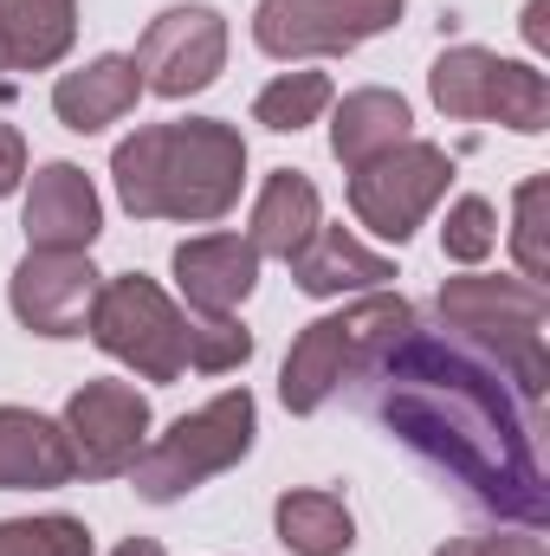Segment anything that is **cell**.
<instances>
[{"instance_id":"cell-8","label":"cell","mask_w":550,"mask_h":556,"mask_svg":"<svg viewBox=\"0 0 550 556\" xmlns=\"http://www.w3.org/2000/svg\"><path fill=\"white\" fill-rule=\"evenodd\" d=\"M447 181H453V155L440 142L409 137V142H396V149H383L376 162L350 168V214L376 240L402 247V240H414V227L440 207Z\"/></svg>"},{"instance_id":"cell-22","label":"cell","mask_w":550,"mask_h":556,"mask_svg":"<svg viewBox=\"0 0 550 556\" xmlns=\"http://www.w3.org/2000/svg\"><path fill=\"white\" fill-rule=\"evenodd\" d=\"M330 78L324 72H278L273 85L253 98V124H266L278 137H298L304 124H317L324 111H330Z\"/></svg>"},{"instance_id":"cell-13","label":"cell","mask_w":550,"mask_h":556,"mask_svg":"<svg viewBox=\"0 0 550 556\" xmlns=\"http://www.w3.org/2000/svg\"><path fill=\"white\" fill-rule=\"evenodd\" d=\"M20 227H26V247L91 253L98 233H104V201H98V188L78 162H46V168H33Z\"/></svg>"},{"instance_id":"cell-3","label":"cell","mask_w":550,"mask_h":556,"mask_svg":"<svg viewBox=\"0 0 550 556\" xmlns=\"http://www.w3.org/2000/svg\"><path fill=\"white\" fill-rule=\"evenodd\" d=\"M440 324L479 350L525 402H538L550 382V363H545V324H550V298L545 285L532 278H492V273H460L440 285L434 298Z\"/></svg>"},{"instance_id":"cell-27","label":"cell","mask_w":550,"mask_h":556,"mask_svg":"<svg viewBox=\"0 0 550 556\" xmlns=\"http://www.w3.org/2000/svg\"><path fill=\"white\" fill-rule=\"evenodd\" d=\"M434 556H550V544L538 531H486V538H447Z\"/></svg>"},{"instance_id":"cell-17","label":"cell","mask_w":550,"mask_h":556,"mask_svg":"<svg viewBox=\"0 0 550 556\" xmlns=\"http://www.w3.org/2000/svg\"><path fill=\"white\" fill-rule=\"evenodd\" d=\"M291 278H298V291L304 298H343V291H376V285H389L396 278V260L389 253H370L357 233H343V227H317L291 260Z\"/></svg>"},{"instance_id":"cell-28","label":"cell","mask_w":550,"mask_h":556,"mask_svg":"<svg viewBox=\"0 0 550 556\" xmlns=\"http://www.w3.org/2000/svg\"><path fill=\"white\" fill-rule=\"evenodd\" d=\"M26 181V137L13 124H0V201Z\"/></svg>"},{"instance_id":"cell-4","label":"cell","mask_w":550,"mask_h":556,"mask_svg":"<svg viewBox=\"0 0 550 556\" xmlns=\"http://www.w3.org/2000/svg\"><path fill=\"white\" fill-rule=\"evenodd\" d=\"M414 330V304L409 298H357L350 311H330L317 324L298 330V343L285 350V369H278V402L291 415H317L343 382L370 376L402 337Z\"/></svg>"},{"instance_id":"cell-1","label":"cell","mask_w":550,"mask_h":556,"mask_svg":"<svg viewBox=\"0 0 550 556\" xmlns=\"http://www.w3.org/2000/svg\"><path fill=\"white\" fill-rule=\"evenodd\" d=\"M376 420L440 466L479 511L525 531L545 525V472L532 453V402L460 337L409 330L376 369Z\"/></svg>"},{"instance_id":"cell-16","label":"cell","mask_w":550,"mask_h":556,"mask_svg":"<svg viewBox=\"0 0 550 556\" xmlns=\"http://www.w3.org/2000/svg\"><path fill=\"white\" fill-rule=\"evenodd\" d=\"M78 479L72 440L39 408H0V492H59Z\"/></svg>"},{"instance_id":"cell-5","label":"cell","mask_w":550,"mask_h":556,"mask_svg":"<svg viewBox=\"0 0 550 556\" xmlns=\"http://www.w3.org/2000/svg\"><path fill=\"white\" fill-rule=\"evenodd\" d=\"M253 433H260V408L247 389H221L208 408L182 415L162 440H149L130 466V485H137L142 505H175L188 498L195 485L234 472L247 453H253Z\"/></svg>"},{"instance_id":"cell-20","label":"cell","mask_w":550,"mask_h":556,"mask_svg":"<svg viewBox=\"0 0 550 556\" xmlns=\"http://www.w3.org/2000/svg\"><path fill=\"white\" fill-rule=\"evenodd\" d=\"M409 98L402 91H383V85H363V91H350L343 104H337V117H330V155L343 162V168H363V162H376L383 149H396V142H409Z\"/></svg>"},{"instance_id":"cell-30","label":"cell","mask_w":550,"mask_h":556,"mask_svg":"<svg viewBox=\"0 0 550 556\" xmlns=\"http://www.w3.org/2000/svg\"><path fill=\"white\" fill-rule=\"evenodd\" d=\"M111 556H168V551H162L155 538H124V544H117Z\"/></svg>"},{"instance_id":"cell-29","label":"cell","mask_w":550,"mask_h":556,"mask_svg":"<svg viewBox=\"0 0 550 556\" xmlns=\"http://www.w3.org/2000/svg\"><path fill=\"white\" fill-rule=\"evenodd\" d=\"M545 13H550V0H532V7H525V39H532V46H550Z\"/></svg>"},{"instance_id":"cell-6","label":"cell","mask_w":550,"mask_h":556,"mask_svg":"<svg viewBox=\"0 0 550 556\" xmlns=\"http://www.w3.org/2000/svg\"><path fill=\"white\" fill-rule=\"evenodd\" d=\"M85 337L104 356H117L124 369H137L142 382H182L188 376V311L142 273H117L98 285Z\"/></svg>"},{"instance_id":"cell-15","label":"cell","mask_w":550,"mask_h":556,"mask_svg":"<svg viewBox=\"0 0 550 556\" xmlns=\"http://www.w3.org/2000/svg\"><path fill=\"white\" fill-rule=\"evenodd\" d=\"M137 98H142V72L130 52H98L91 65H78L52 85V111L78 137H98V130L124 124L137 111Z\"/></svg>"},{"instance_id":"cell-9","label":"cell","mask_w":550,"mask_h":556,"mask_svg":"<svg viewBox=\"0 0 550 556\" xmlns=\"http://www.w3.org/2000/svg\"><path fill=\"white\" fill-rule=\"evenodd\" d=\"M409 0H260L253 7V46L266 59H337L363 39L402 26Z\"/></svg>"},{"instance_id":"cell-18","label":"cell","mask_w":550,"mask_h":556,"mask_svg":"<svg viewBox=\"0 0 550 556\" xmlns=\"http://www.w3.org/2000/svg\"><path fill=\"white\" fill-rule=\"evenodd\" d=\"M78 39V0H0V72H52Z\"/></svg>"},{"instance_id":"cell-23","label":"cell","mask_w":550,"mask_h":556,"mask_svg":"<svg viewBox=\"0 0 550 556\" xmlns=\"http://www.w3.org/2000/svg\"><path fill=\"white\" fill-rule=\"evenodd\" d=\"M0 556H91L85 518L46 511V518H7L0 525Z\"/></svg>"},{"instance_id":"cell-25","label":"cell","mask_w":550,"mask_h":556,"mask_svg":"<svg viewBox=\"0 0 550 556\" xmlns=\"http://www.w3.org/2000/svg\"><path fill=\"white\" fill-rule=\"evenodd\" d=\"M492 247H499V214H492V201H486V194H460V201L447 207L440 253H447L453 266H479Z\"/></svg>"},{"instance_id":"cell-7","label":"cell","mask_w":550,"mask_h":556,"mask_svg":"<svg viewBox=\"0 0 550 556\" xmlns=\"http://www.w3.org/2000/svg\"><path fill=\"white\" fill-rule=\"evenodd\" d=\"M427 98L460 124H505L518 137L550 130V85L538 65L499 59L486 46H447L427 72Z\"/></svg>"},{"instance_id":"cell-19","label":"cell","mask_w":550,"mask_h":556,"mask_svg":"<svg viewBox=\"0 0 550 556\" xmlns=\"http://www.w3.org/2000/svg\"><path fill=\"white\" fill-rule=\"evenodd\" d=\"M324 227V201H317V181L298 175V168H273L260 201H253V227H247V247L260 260H291L311 233Z\"/></svg>"},{"instance_id":"cell-10","label":"cell","mask_w":550,"mask_h":556,"mask_svg":"<svg viewBox=\"0 0 550 556\" xmlns=\"http://www.w3.org/2000/svg\"><path fill=\"white\" fill-rule=\"evenodd\" d=\"M130 59L142 72V91L182 104V98L208 91L227 72V20L214 7H168L142 26Z\"/></svg>"},{"instance_id":"cell-26","label":"cell","mask_w":550,"mask_h":556,"mask_svg":"<svg viewBox=\"0 0 550 556\" xmlns=\"http://www.w3.org/2000/svg\"><path fill=\"white\" fill-rule=\"evenodd\" d=\"M545 201H550V181L545 175H525V181H518V214H512V253H518V278H532V285L550 278Z\"/></svg>"},{"instance_id":"cell-12","label":"cell","mask_w":550,"mask_h":556,"mask_svg":"<svg viewBox=\"0 0 550 556\" xmlns=\"http://www.w3.org/2000/svg\"><path fill=\"white\" fill-rule=\"evenodd\" d=\"M98 266L91 253H52V247H26V260L13 266L7 304L33 337H85L91 304H98Z\"/></svg>"},{"instance_id":"cell-2","label":"cell","mask_w":550,"mask_h":556,"mask_svg":"<svg viewBox=\"0 0 550 556\" xmlns=\"http://www.w3.org/2000/svg\"><path fill=\"white\" fill-rule=\"evenodd\" d=\"M117 201L137 220H182L214 227L240 207L247 188V137L221 117H175L142 124L137 137L117 142L111 155Z\"/></svg>"},{"instance_id":"cell-14","label":"cell","mask_w":550,"mask_h":556,"mask_svg":"<svg viewBox=\"0 0 550 556\" xmlns=\"http://www.w3.org/2000/svg\"><path fill=\"white\" fill-rule=\"evenodd\" d=\"M175 285L188 298V311L201 317H234L253 285H260V253L247 247V233H201L175 247Z\"/></svg>"},{"instance_id":"cell-24","label":"cell","mask_w":550,"mask_h":556,"mask_svg":"<svg viewBox=\"0 0 550 556\" xmlns=\"http://www.w3.org/2000/svg\"><path fill=\"white\" fill-rule=\"evenodd\" d=\"M247 356H253V330L240 317H201V311H188V369L227 376V369H247Z\"/></svg>"},{"instance_id":"cell-21","label":"cell","mask_w":550,"mask_h":556,"mask_svg":"<svg viewBox=\"0 0 550 556\" xmlns=\"http://www.w3.org/2000/svg\"><path fill=\"white\" fill-rule=\"evenodd\" d=\"M273 531L291 556H350L357 551V518L337 492L324 485H298L273 505Z\"/></svg>"},{"instance_id":"cell-11","label":"cell","mask_w":550,"mask_h":556,"mask_svg":"<svg viewBox=\"0 0 550 556\" xmlns=\"http://www.w3.org/2000/svg\"><path fill=\"white\" fill-rule=\"evenodd\" d=\"M65 440H72V459L85 479H124L137 466V453L149 446V395L130 389V382H85L72 389L65 402Z\"/></svg>"}]
</instances>
